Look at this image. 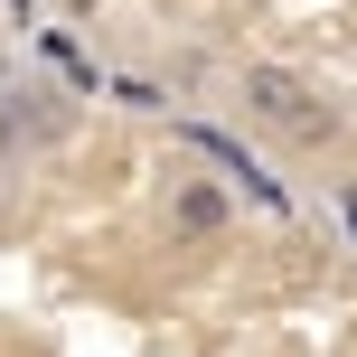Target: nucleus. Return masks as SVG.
I'll use <instances>...</instances> for the list:
<instances>
[{"label": "nucleus", "mask_w": 357, "mask_h": 357, "mask_svg": "<svg viewBox=\"0 0 357 357\" xmlns=\"http://www.w3.org/2000/svg\"><path fill=\"white\" fill-rule=\"evenodd\" d=\"M169 226L197 235V245L226 235V188H216V178H169Z\"/></svg>", "instance_id": "obj_2"}, {"label": "nucleus", "mask_w": 357, "mask_h": 357, "mask_svg": "<svg viewBox=\"0 0 357 357\" xmlns=\"http://www.w3.org/2000/svg\"><path fill=\"white\" fill-rule=\"evenodd\" d=\"M10 151H19V113L0 104V160H10Z\"/></svg>", "instance_id": "obj_3"}, {"label": "nucleus", "mask_w": 357, "mask_h": 357, "mask_svg": "<svg viewBox=\"0 0 357 357\" xmlns=\"http://www.w3.org/2000/svg\"><path fill=\"white\" fill-rule=\"evenodd\" d=\"M348 235H357V188H348Z\"/></svg>", "instance_id": "obj_4"}, {"label": "nucleus", "mask_w": 357, "mask_h": 357, "mask_svg": "<svg viewBox=\"0 0 357 357\" xmlns=\"http://www.w3.org/2000/svg\"><path fill=\"white\" fill-rule=\"evenodd\" d=\"M66 10H94V0H66Z\"/></svg>", "instance_id": "obj_5"}, {"label": "nucleus", "mask_w": 357, "mask_h": 357, "mask_svg": "<svg viewBox=\"0 0 357 357\" xmlns=\"http://www.w3.org/2000/svg\"><path fill=\"white\" fill-rule=\"evenodd\" d=\"M245 113L273 123V132H291V142H329V132H339V113H329L301 75H282V66H245Z\"/></svg>", "instance_id": "obj_1"}]
</instances>
